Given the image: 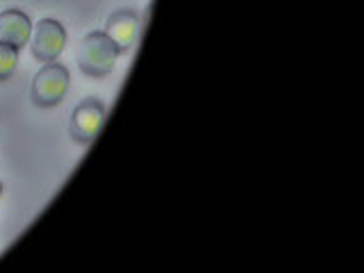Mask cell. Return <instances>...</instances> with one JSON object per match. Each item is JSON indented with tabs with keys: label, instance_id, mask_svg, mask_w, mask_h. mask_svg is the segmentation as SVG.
I'll return each instance as SVG.
<instances>
[{
	"label": "cell",
	"instance_id": "obj_4",
	"mask_svg": "<svg viewBox=\"0 0 364 273\" xmlns=\"http://www.w3.org/2000/svg\"><path fill=\"white\" fill-rule=\"evenodd\" d=\"M107 119V109L98 98H85L71 114V139L77 144H91L100 134Z\"/></svg>",
	"mask_w": 364,
	"mask_h": 273
},
{
	"label": "cell",
	"instance_id": "obj_8",
	"mask_svg": "<svg viewBox=\"0 0 364 273\" xmlns=\"http://www.w3.org/2000/svg\"><path fill=\"white\" fill-rule=\"evenodd\" d=\"M0 193H3V182H0Z\"/></svg>",
	"mask_w": 364,
	"mask_h": 273
},
{
	"label": "cell",
	"instance_id": "obj_1",
	"mask_svg": "<svg viewBox=\"0 0 364 273\" xmlns=\"http://www.w3.org/2000/svg\"><path fill=\"white\" fill-rule=\"evenodd\" d=\"M119 55L121 53L117 50V46L112 43V39L105 32H89L80 41V50H77L80 71L89 77H105L114 71Z\"/></svg>",
	"mask_w": 364,
	"mask_h": 273
},
{
	"label": "cell",
	"instance_id": "obj_2",
	"mask_svg": "<svg viewBox=\"0 0 364 273\" xmlns=\"http://www.w3.org/2000/svg\"><path fill=\"white\" fill-rule=\"evenodd\" d=\"M68 85H71V73L64 64L48 62L39 68V73L32 80L30 96L37 107H55L64 100Z\"/></svg>",
	"mask_w": 364,
	"mask_h": 273
},
{
	"label": "cell",
	"instance_id": "obj_3",
	"mask_svg": "<svg viewBox=\"0 0 364 273\" xmlns=\"http://www.w3.org/2000/svg\"><path fill=\"white\" fill-rule=\"evenodd\" d=\"M28 43L32 48L34 60H39L41 64L57 62L66 48V30L60 21L41 18L37 26H32V34Z\"/></svg>",
	"mask_w": 364,
	"mask_h": 273
},
{
	"label": "cell",
	"instance_id": "obj_6",
	"mask_svg": "<svg viewBox=\"0 0 364 273\" xmlns=\"http://www.w3.org/2000/svg\"><path fill=\"white\" fill-rule=\"evenodd\" d=\"M32 21L21 9H5L0 14V43H9L14 48H23L30 41Z\"/></svg>",
	"mask_w": 364,
	"mask_h": 273
},
{
	"label": "cell",
	"instance_id": "obj_5",
	"mask_svg": "<svg viewBox=\"0 0 364 273\" xmlns=\"http://www.w3.org/2000/svg\"><path fill=\"white\" fill-rule=\"evenodd\" d=\"M139 30H141V18L132 9L114 11L105 23V34L117 46L119 53H130L134 48L136 39H139Z\"/></svg>",
	"mask_w": 364,
	"mask_h": 273
},
{
	"label": "cell",
	"instance_id": "obj_7",
	"mask_svg": "<svg viewBox=\"0 0 364 273\" xmlns=\"http://www.w3.org/2000/svg\"><path fill=\"white\" fill-rule=\"evenodd\" d=\"M18 64V48L9 43H0V82H5L7 77L14 75Z\"/></svg>",
	"mask_w": 364,
	"mask_h": 273
}]
</instances>
